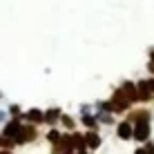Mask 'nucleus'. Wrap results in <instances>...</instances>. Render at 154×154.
Masks as SVG:
<instances>
[{
  "mask_svg": "<svg viewBox=\"0 0 154 154\" xmlns=\"http://www.w3.org/2000/svg\"><path fill=\"white\" fill-rule=\"evenodd\" d=\"M109 100H112V105H114V116L127 114V112L132 109L130 98L123 94V89H121V87H114V89H112V96H109Z\"/></svg>",
  "mask_w": 154,
  "mask_h": 154,
  "instance_id": "nucleus-1",
  "label": "nucleus"
},
{
  "mask_svg": "<svg viewBox=\"0 0 154 154\" xmlns=\"http://www.w3.org/2000/svg\"><path fill=\"white\" fill-rule=\"evenodd\" d=\"M125 119L130 121L132 125H136V123H152V109H147V107H132L130 112L125 114Z\"/></svg>",
  "mask_w": 154,
  "mask_h": 154,
  "instance_id": "nucleus-2",
  "label": "nucleus"
},
{
  "mask_svg": "<svg viewBox=\"0 0 154 154\" xmlns=\"http://www.w3.org/2000/svg\"><path fill=\"white\" fill-rule=\"evenodd\" d=\"M38 125H31V123H23V130H20V139L16 141V147L20 145H27V143H34L38 139Z\"/></svg>",
  "mask_w": 154,
  "mask_h": 154,
  "instance_id": "nucleus-3",
  "label": "nucleus"
},
{
  "mask_svg": "<svg viewBox=\"0 0 154 154\" xmlns=\"http://www.w3.org/2000/svg\"><path fill=\"white\" fill-rule=\"evenodd\" d=\"M150 139H152V123H136L132 141H136L139 145H143V143H147Z\"/></svg>",
  "mask_w": 154,
  "mask_h": 154,
  "instance_id": "nucleus-4",
  "label": "nucleus"
},
{
  "mask_svg": "<svg viewBox=\"0 0 154 154\" xmlns=\"http://www.w3.org/2000/svg\"><path fill=\"white\" fill-rule=\"evenodd\" d=\"M20 130H23V121H20V119H9L7 123H2V132H0V134L18 141L20 139Z\"/></svg>",
  "mask_w": 154,
  "mask_h": 154,
  "instance_id": "nucleus-5",
  "label": "nucleus"
},
{
  "mask_svg": "<svg viewBox=\"0 0 154 154\" xmlns=\"http://www.w3.org/2000/svg\"><path fill=\"white\" fill-rule=\"evenodd\" d=\"M136 89H139V105H147L154 100V94H152L150 85H147V78L136 81Z\"/></svg>",
  "mask_w": 154,
  "mask_h": 154,
  "instance_id": "nucleus-6",
  "label": "nucleus"
},
{
  "mask_svg": "<svg viewBox=\"0 0 154 154\" xmlns=\"http://www.w3.org/2000/svg\"><path fill=\"white\" fill-rule=\"evenodd\" d=\"M83 134H85V147H87L89 152H96L98 147L103 145V136H100L98 132H94V130H85Z\"/></svg>",
  "mask_w": 154,
  "mask_h": 154,
  "instance_id": "nucleus-7",
  "label": "nucleus"
},
{
  "mask_svg": "<svg viewBox=\"0 0 154 154\" xmlns=\"http://www.w3.org/2000/svg\"><path fill=\"white\" fill-rule=\"evenodd\" d=\"M23 123H31V125H42L45 123V109L31 107L23 114Z\"/></svg>",
  "mask_w": 154,
  "mask_h": 154,
  "instance_id": "nucleus-8",
  "label": "nucleus"
},
{
  "mask_svg": "<svg viewBox=\"0 0 154 154\" xmlns=\"http://www.w3.org/2000/svg\"><path fill=\"white\" fill-rule=\"evenodd\" d=\"M132 134H134V125H132L127 119L116 123V136H119L121 141H132Z\"/></svg>",
  "mask_w": 154,
  "mask_h": 154,
  "instance_id": "nucleus-9",
  "label": "nucleus"
},
{
  "mask_svg": "<svg viewBox=\"0 0 154 154\" xmlns=\"http://www.w3.org/2000/svg\"><path fill=\"white\" fill-rule=\"evenodd\" d=\"M119 87L123 89V94L130 98L132 105H139V89H136V81H123Z\"/></svg>",
  "mask_w": 154,
  "mask_h": 154,
  "instance_id": "nucleus-10",
  "label": "nucleus"
},
{
  "mask_svg": "<svg viewBox=\"0 0 154 154\" xmlns=\"http://www.w3.org/2000/svg\"><path fill=\"white\" fill-rule=\"evenodd\" d=\"M65 114L60 107H47L45 109V125H49V127H56V125H60V116Z\"/></svg>",
  "mask_w": 154,
  "mask_h": 154,
  "instance_id": "nucleus-11",
  "label": "nucleus"
},
{
  "mask_svg": "<svg viewBox=\"0 0 154 154\" xmlns=\"http://www.w3.org/2000/svg\"><path fill=\"white\" fill-rule=\"evenodd\" d=\"M81 125L85 127V130H94V132H98L100 130V123H98V119H96V114H81Z\"/></svg>",
  "mask_w": 154,
  "mask_h": 154,
  "instance_id": "nucleus-12",
  "label": "nucleus"
},
{
  "mask_svg": "<svg viewBox=\"0 0 154 154\" xmlns=\"http://www.w3.org/2000/svg\"><path fill=\"white\" fill-rule=\"evenodd\" d=\"M60 125H63V130H65V132H74V130H76V125H78V121L74 119L72 114H63L60 116Z\"/></svg>",
  "mask_w": 154,
  "mask_h": 154,
  "instance_id": "nucleus-13",
  "label": "nucleus"
},
{
  "mask_svg": "<svg viewBox=\"0 0 154 154\" xmlns=\"http://www.w3.org/2000/svg\"><path fill=\"white\" fill-rule=\"evenodd\" d=\"M45 139H47L49 145H54V143H58V141L63 139V132L58 130V127H49V130H47V134H45Z\"/></svg>",
  "mask_w": 154,
  "mask_h": 154,
  "instance_id": "nucleus-14",
  "label": "nucleus"
},
{
  "mask_svg": "<svg viewBox=\"0 0 154 154\" xmlns=\"http://www.w3.org/2000/svg\"><path fill=\"white\" fill-rule=\"evenodd\" d=\"M96 119H98L100 125H116L114 114H109V112H96Z\"/></svg>",
  "mask_w": 154,
  "mask_h": 154,
  "instance_id": "nucleus-15",
  "label": "nucleus"
},
{
  "mask_svg": "<svg viewBox=\"0 0 154 154\" xmlns=\"http://www.w3.org/2000/svg\"><path fill=\"white\" fill-rule=\"evenodd\" d=\"M7 112H9V119H20V121H23V114L25 112H23V107H20L18 103H11Z\"/></svg>",
  "mask_w": 154,
  "mask_h": 154,
  "instance_id": "nucleus-16",
  "label": "nucleus"
},
{
  "mask_svg": "<svg viewBox=\"0 0 154 154\" xmlns=\"http://www.w3.org/2000/svg\"><path fill=\"white\" fill-rule=\"evenodd\" d=\"M14 147H16V141H14V139L0 134V150H14Z\"/></svg>",
  "mask_w": 154,
  "mask_h": 154,
  "instance_id": "nucleus-17",
  "label": "nucleus"
},
{
  "mask_svg": "<svg viewBox=\"0 0 154 154\" xmlns=\"http://www.w3.org/2000/svg\"><path fill=\"white\" fill-rule=\"evenodd\" d=\"M143 147H145V152H147V154H154V143H152V139L147 141V143H143Z\"/></svg>",
  "mask_w": 154,
  "mask_h": 154,
  "instance_id": "nucleus-18",
  "label": "nucleus"
},
{
  "mask_svg": "<svg viewBox=\"0 0 154 154\" xmlns=\"http://www.w3.org/2000/svg\"><path fill=\"white\" fill-rule=\"evenodd\" d=\"M147 72H150V76H154V60H147Z\"/></svg>",
  "mask_w": 154,
  "mask_h": 154,
  "instance_id": "nucleus-19",
  "label": "nucleus"
},
{
  "mask_svg": "<svg viewBox=\"0 0 154 154\" xmlns=\"http://www.w3.org/2000/svg\"><path fill=\"white\" fill-rule=\"evenodd\" d=\"M7 116H9V112H2V109H0V123H7Z\"/></svg>",
  "mask_w": 154,
  "mask_h": 154,
  "instance_id": "nucleus-20",
  "label": "nucleus"
},
{
  "mask_svg": "<svg viewBox=\"0 0 154 154\" xmlns=\"http://www.w3.org/2000/svg\"><path fill=\"white\" fill-rule=\"evenodd\" d=\"M92 112V105H81V114H89Z\"/></svg>",
  "mask_w": 154,
  "mask_h": 154,
  "instance_id": "nucleus-21",
  "label": "nucleus"
},
{
  "mask_svg": "<svg viewBox=\"0 0 154 154\" xmlns=\"http://www.w3.org/2000/svg\"><path fill=\"white\" fill-rule=\"evenodd\" d=\"M147 60H154V47H150V49H147Z\"/></svg>",
  "mask_w": 154,
  "mask_h": 154,
  "instance_id": "nucleus-22",
  "label": "nucleus"
},
{
  "mask_svg": "<svg viewBox=\"0 0 154 154\" xmlns=\"http://www.w3.org/2000/svg\"><path fill=\"white\" fill-rule=\"evenodd\" d=\"M134 154H147V152H145V147H143V145H139V147L134 150Z\"/></svg>",
  "mask_w": 154,
  "mask_h": 154,
  "instance_id": "nucleus-23",
  "label": "nucleus"
},
{
  "mask_svg": "<svg viewBox=\"0 0 154 154\" xmlns=\"http://www.w3.org/2000/svg\"><path fill=\"white\" fill-rule=\"evenodd\" d=\"M147 85H150V89H152V94H154V76L147 78Z\"/></svg>",
  "mask_w": 154,
  "mask_h": 154,
  "instance_id": "nucleus-24",
  "label": "nucleus"
},
{
  "mask_svg": "<svg viewBox=\"0 0 154 154\" xmlns=\"http://www.w3.org/2000/svg\"><path fill=\"white\" fill-rule=\"evenodd\" d=\"M65 154H89V150H78V152H72L69 150V152H65Z\"/></svg>",
  "mask_w": 154,
  "mask_h": 154,
  "instance_id": "nucleus-25",
  "label": "nucleus"
},
{
  "mask_svg": "<svg viewBox=\"0 0 154 154\" xmlns=\"http://www.w3.org/2000/svg\"><path fill=\"white\" fill-rule=\"evenodd\" d=\"M0 154H14V150H0Z\"/></svg>",
  "mask_w": 154,
  "mask_h": 154,
  "instance_id": "nucleus-26",
  "label": "nucleus"
},
{
  "mask_svg": "<svg viewBox=\"0 0 154 154\" xmlns=\"http://www.w3.org/2000/svg\"><path fill=\"white\" fill-rule=\"evenodd\" d=\"M0 98H2V94H0Z\"/></svg>",
  "mask_w": 154,
  "mask_h": 154,
  "instance_id": "nucleus-27",
  "label": "nucleus"
}]
</instances>
